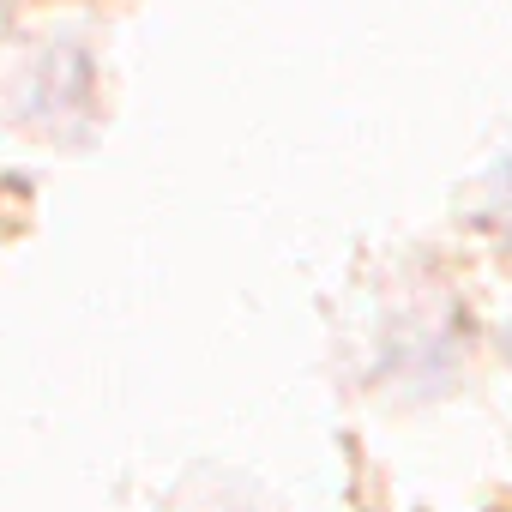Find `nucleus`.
I'll list each match as a JSON object with an SVG mask.
<instances>
[{"label": "nucleus", "mask_w": 512, "mask_h": 512, "mask_svg": "<svg viewBox=\"0 0 512 512\" xmlns=\"http://www.w3.org/2000/svg\"><path fill=\"white\" fill-rule=\"evenodd\" d=\"M500 223L512 229V169H506V187H500Z\"/></svg>", "instance_id": "obj_1"}]
</instances>
